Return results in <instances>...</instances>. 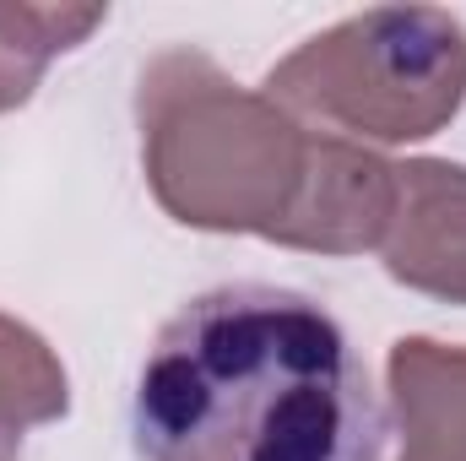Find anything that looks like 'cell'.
<instances>
[{
	"label": "cell",
	"mask_w": 466,
	"mask_h": 461,
	"mask_svg": "<svg viewBox=\"0 0 466 461\" xmlns=\"http://www.w3.org/2000/svg\"><path fill=\"white\" fill-rule=\"evenodd\" d=\"M16 451H22V440H0V461H16Z\"/></svg>",
	"instance_id": "cell-8"
},
{
	"label": "cell",
	"mask_w": 466,
	"mask_h": 461,
	"mask_svg": "<svg viewBox=\"0 0 466 461\" xmlns=\"http://www.w3.org/2000/svg\"><path fill=\"white\" fill-rule=\"evenodd\" d=\"M390 461H466V343L396 337L385 353Z\"/></svg>",
	"instance_id": "cell-5"
},
{
	"label": "cell",
	"mask_w": 466,
	"mask_h": 461,
	"mask_svg": "<svg viewBox=\"0 0 466 461\" xmlns=\"http://www.w3.org/2000/svg\"><path fill=\"white\" fill-rule=\"evenodd\" d=\"M260 93L358 147L440 136L466 104V22L445 5H369L282 55Z\"/></svg>",
	"instance_id": "cell-3"
},
{
	"label": "cell",
	"mask_w": 466,
	"mask_h": 461,
	"mask_svg": "<svg viewBox=\"0 0 466 461\" xmlns=\"http://www.w3.org/2000/svg\"><path fill=\"white\" fill-rule=\"evenodd\" d=\"M71 413V380L60 353L27 321L0 310V440H22V429L60 424Z\"/></svg>",
	"instance_id": "cell-7"
},
{
	"label": "cell",
	"mask_w": 466,
	"mask_h": 461,
	"mask_svg": "<svg viewBox=\"0 0 466 461\" xmlns=\"http://www.w3.org/2000/svg\"><path fill=\"white\" fill-rule=\"evenodd\" d=\"M109 22V5H55V0H0V115L22 109L49 60L71 55Z\"/></svg>",
	"instance_id": "cell-6"
},
{
	"label": "cell",
	"mask_w": 466,
	"mask_h": 461,
	"mask_svg": "<svg viewBox=\"0 0 466 461\" xmlns=\"http://www.w3.org/2000/svg\"><path fill=\"white\" fill-rule=\"evenodd\" d=\"M136 130L147 190L179 229L363 255L396 218V163L309 130L196 44H168L141 66Z\"/></svg>",
	"instance_id": "cell-2"
},
{
	"label": "cell",
	"mask_w": 466,
	"mask_h": 461,
	"mask_svg": "<svg viewBox=\"0 0 466 461\" xmlns=\"http://www.w3.org/2000/svg\"><path fill=\"white\" fill-rule=\"evenodd\" d=\"M380 402L342 321L271 282L179 304L130 396L141 461H374Z\"/></svg>",
	"instance_id": "cell-1"
},
{
	"label": "cell",
	"mask_w": 466,
	"mask_h": 461,
	"mask_svg": "<svg viewBox=\"0 0 466 461\" xmlns=\"http://www.w3.org/2000/svg\"><path fill=\"white\" fill-rule=\"evenodd\" d=\"M380 261L407 293L466 310V163H396V218L380 239Z\"/></svg>",
	"instance_id": "cell-4"
}]
</instances>
